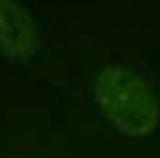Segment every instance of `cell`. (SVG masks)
I'll return each instance as SVG.
<instances>
[{"mask_svg":"<svg viewBox=\"0 0 160 158\" xmlns=\"http://www.w3.org/2000/svg\"><path fill=\"white\" fill-rule=\"evenodd\" d=\"M94 96L103 117L126 135H147L160 121L153 87L128 67H105L94 78Z\"/></svg>","mask_w":160,"mask_h":158,"instance_id":"obj_1","label":"cell"},{"mask_svg":"<svg viewBox=\"0 0 160 158\" xmlns=\"http://www.w3.org/2000/svg\"><path fill=\"white\" fill-rule=\"evenodd\" d=\"M39 48V30L32 14L18 0H0V55L25 60Z\"/></svg>","mask_w":160,"mask_h":158,"instance_id":"obj_2","label":"cell"}]
</instances>
